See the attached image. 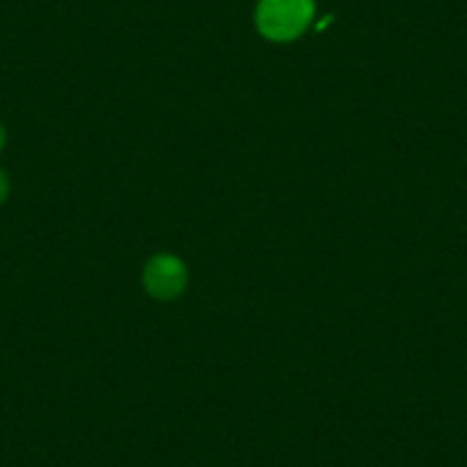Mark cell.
Listing matches in <instances>:
<instances>
[{"label":"cell","instance_id":"1","mask_svg":"<svg viewBox=\"0 0 467 467\" xmlns=\"http://www.w3.org/2000/svg\"><path fill=\"white\" fill-rule=\"evenodd\" d=\"M257 28L271 42H294L314 19V0H259Z\"/></svg>","mask_w":467,"mask_h":467},{"label":"cell","instance_id":"2","mask_svg":"<svg viewBox=\"0 0 467 467\" xmlns=\"http://www.w3.org/2000/svg\"><path fill=\"white\" fill-rule=\"evenodd\" d=\"M142 285L145 291L156 300L179 298L188 285V268L177 254H154L142 271Z\"/></svg>","mask_w":467,"mask_h":467},{"label":"cell","instance_id":"3","mask_svg":"<svg viewBox=\"0 0 467 467\" xmlns=\"http://www.w3.org/2000/svg\"><path fill=\"white\" fill-rule=\"evenodd\" d=\"M7 195H10V179H7V174L0 170V204L7 200Z\"/></svg>","mask_w":467,"mask_h":467},{"label":"cell","instance_id":"4","mask_svg":"<svg viewBox=\"0 0 467 467\" xmlns=\"http://www.w3.org/2000/svg\"><path fill=\"white\" fill-rule=\"evenodd\" d=\"M5 145H7V131H5V127L0 124V151L5 150Z\"/></svg>","mask_w":467,"mask_h":467}]
</instances>
